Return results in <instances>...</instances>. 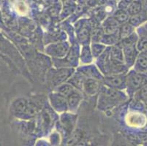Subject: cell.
<instances>
[{
	"label": "cell",
	"instance_id": "1",
	"mask_svg": "<svg viewBox=\"0 0 147 146\" xmlns=\"http://www.w3.org/2000/svg\"><path fill=\"white\" fill-rule=\"evenodd\" d=\"M0 53L10 59L15 64V66L18 69L19 73H22L24 77L30 81L32 80L24 59L20 50L18 49V47L13 44L10 40L7 38L6 36L4 35L1 32H0Z\"/></svg>",
	"mask_w": 147,
	"mask_h": 146
},
{
	"label": "cell",
	"instance_id": "2",
	"mask_svg": "<svg viewBox=\"0 0 147 146\" xmlns=\"http://www.w3.org/2000/svg\"><path fill=\"white\" fill-rule=\"evenodd\" d=\"M98 109L105 110L111 109L119 103L127 100V96L121 90L110 88L103 85L100 90Z\"/></svg>",
	"mask_w": 147,
	"mask_h": 146
},
{
	"label": "cell",
	"instance_id": "3",
	"mask_svg": "<svg viewBox=\"0 0 147 146\" xmlns=\"http://www.w3.org/2000/svg\"><path fill=\"white\" fill-rule=\"evenodd\" d=\"M138 39V34L134 32L127 37L122 39L118 42L119 45L122 49L125 64L129 69L133 67L139 53L138 50L136 47Z\"/></svg>",
	"mask_w": 147,
	"mask_h": 146
},
{
	"label": "cell",
	"instance_id": "4",
	"mask_svg": "<svg viewBox=\"0 0 147 146\" xmlns=\"http://www.w3.org/2000/svg\"><path fill=\"white\" fill-rule=\"evenodd\" d=\"M75 68L59 67L51 68L45 74V82L49 88L54 89L56 87L67 82L69 77L74 73Z\"/></svg>",
	"mask_w": 147,
	"mask_h": 146
},
{
	"label": "cell",
	"instance_id": "5",
	"mask_svg": "<svg viewBox=\"0 0 147 146\" xmlns=\"http://www.w3.org/2000/svg\"><path fill=\"white\" fill-rule=\"evenodd\" d=\"M146 84V72H139L133 69L126 74V90L130 97Z\"/></svg>",
	"mask_w": 147,
	"mask_h": 146
},
{
	"label": "cell",
	"instance_id": "6",
	"mask_svg": "<svg viewBox=\"0 0 147 146\" xmlns=\"http://www.w3.org/2000/svg\"><path fill=\"white\" fill-rule=\"evenodd\" d=\"M18 73L19 72L15 64L5 56L0 54V82L10 80Z\"/></svg>",
	"mask_w": 147,
	"mask_h": 146
},
{
	"label": "cell",
	"instance_id": "7",
	"mask_svg": "<svg viewBox=\"0 0 147 146\" xmlns=\"http://www.w3.org/2000/svg\"><path fill=\"white\" fill-rule=\"evenodd\" d=\"M70 48L69 42L59 41L55 43H51L45 48V53L54 59H62L67 56Z\"/></svg>",
	"mask_w": 147,
	"mask_h": 146
},
{
	"label": "cell",
	"instance_id": "8",
	"mask_svg": "<svg viewBox=\"0 0 147 146\" xmlns=\"http://www.w3.org/2000/svg\"><path fill=\"white\" fill-rule=\"evenodd\" d=\"M103 85L117 90L126 89V74L108 75L102 79Z\"/></svg>",
	"mask_w": 147,
	"mask_h": 146
},
{
	"label": "cell",
	"instance_id": "9",
	"mask_svg": "<svg viewBox=\"0 0 147 146\" xmlns=\"http://www.w3.org/2000/svg\"><path fill=\"white\" fill-rule=\"evenodd\" d=\"M49 99L52 108L58 112H64L68 110L67 97L54 91L49 94Z\"/></svg>",
	"mask_w": 147,
	"mask_h": 146
},
{
	"label": "cell",
	"instance_id": "10",
	"mask_svg": "<svg viewBox=\"0 0 147 146\" xmlns=\"http://www.w3.org/2000/svg\"><path fill=\"white\" fill-rule=\"evenodd\" d=\"M97 66L104 76L110 74V47H106L103 52L97 57Z\"/></svg>",
	"mask_w": 147,
	"mask_h": 146
},
{
	"label": "cell",
	"instance_id": "11",
	"mask_svg": "<svg viewBox=\"0 0 147 146\" xmlns=\"http://www.w3.org/2000/svg\"><path fill=\"white\" fill-rule=\"evenodd\" d=\"M102 81L93 78L86 77L84 80L82 87V92L87 96H92L99 93L101 88Z\"/></svg>",
	"mask_w": 147,
	"mask_h": 146
},
{
	"label": "cell",
	"instance_id": "12",
	"mask_svg": "<svg viewBox=\"0 0 147 146\" xmlns=\"http://www.w3.org/2000/svg\"><path fill=\"white\" fill-rule=\"evenodd\" d=\"M28 102L29 101L24 97H20L15 100L12 102L10 107L12 115L15 117L22 118L27 108Z\"/></svg>",
	"mask_w": 147,
	"mask_h": 146
},
{
	"label": "cell",
	"instance_id": "13",
	"mask_svg": "<svg viewBox=\"0 0 147 146\" xmlns=\"http://www.w3.org/2000/svg\"><path fill=\"white\" fill-rule=\"evenodd\" d=\"M76 71L81 72V74L84 75L85 77H88V78L96 79V80H101V81H102L104 77L103 75L100 71V69L95 65H93V64L80 67Z\"/></svg>",
	"mask_w": 147,
	"mask_h": 146
},
{
	"label": "cell",
	"instance_id": "14",
	"mask_svg": "<svg viewBox=\"0 0 147 146\" xmlns=\"http://www.w3.org/2000/svg\"><path fill=\"white\" fill-rule=\"evenodd\" d=\"M82 92L78 89H75L69 96L67 97L68 110L70 112H76L78 110L80 104L82 102Z\"/></svg>",
	"mask_w": 147,
	"mask_h": 146
},
{
	"label": "cell",
	"instance_id": "15",
	"mask_svg": "<svg viewBox=\"0 0 147 146\" xmlns=\"http://www.w3.org/2000/svg\"><path fill=\"white\" fill-rule=\"evenodd\" d=\"M110 59L111 64H125L122 49L118 42L110 47Z\"/></svg>",
	"mask_w": 147,
	"mask_h": 146
},
{
	"label": "cell",
	"instance_id": "16",
	"mask_svg": "<svg viewBox=\"0 0 147 146\" xmlns=\"http://www.w3.org/2000/svg\"><path fill=\"white\" fill-rule=\"evenodd\" d=\"M138 39L136 47L139 52H147V29L144 26H139L137 29Z\"/></svg>",
	"mask_w": 147,
	"mask_h": 146
},
{
	"label": "cell",
	"instance_id": "17",
	"mask_svg": "<svg viewBox=\"0 0 147 146\" xmlns=\"http://www.w3.org/2000/svg\"><path fill=\"white\" fill-rule=\"evenodd\" d=\"M120 24L117 22L113 16L107 18L102 23V30L104 34H113L119 32Z\"/></svg>",
	"mask_w": 147,
	"mask_h": 146
},
{
	"label": "cell",
	"instance_id": "18",
	"mask_svg": "<svg viewBox=\"0 0 147 146\" xmlns=\"http://www.w3.org/2000/svg\"><path fill=\"white\" fill-rule=\"evenodd\" d=\"M133 67L137 72H147V52H139Z\"/></svg>",
	"mask_w": 147,
	"mask_h": 146
},
{
	"label": "cell",
	"instance_id": "19",
	"mask_svg": "<svg viewBox=\"0 0 147 146\" xmlns=\"http://www.w3.org/2000/svg\"><path fill=\"white\" fill-rule=\"evenodd\" d=\"M86 78V77L84 75L81 74V72L76 71V72H74V73L69 77V79L67 80V82L71 84L75 88L82 92L83 84H84V80Z\"/></svg>",
	"mask_w": 147,
	"mask_h": 146
},
{
	"label": "cell",
	"instance_id": "20",
	"mask_svg": "<svg viewBox=\"0 0 147 146\" xmlns=\"http://www.w3.org/2000/svg\"><path fill=\"white\" fill-rule=\"evenodd\" d=\"M147 21V12L146 11H141V13L138 14L130 15L129 18L128 22L133 26L136 27H139L140 26L145 24Z\"/></svg>",
	"mask_w": 147,
	"mask_h": 146
},
{
	"label": "cell",
	"instance_id": "21",
	"mask_svg": "<svg viewBox=\"0 0 147 146\" xmlns=\"http://www.w3.org/2000/svg\"><path fill=\"white\" fill-rule=\"evenodd\" d=\"M135 32V27L129 22L121 24L119 28V40L126 38Z\"/></svg>",
	"mask_w": 147,
	"mask_h": 146
},
{
	"label": "cell",
	"instance_id": "22",
	"mask_svg": "<svg viewBox=\"0 0 147 146\" xmlns=\"http://www.w3.org/2000/svg\"><path fill=\"white\" fill-rule=\"evenodd\" d=\"M91 38V33L89 29L85 26L80 28L78 31V40L80 43L83 45H89V40Z\"/></svg>",
	"mask_w": 147,
	"mask_h": 146
},
{
	"label": "cell",
	"instance_id": "23",
	"mask_svg": "<svg viewBox=\"0 0 147 146\" xmlns=\"http://www.w3.org/2000/svg\"><path fill=\"white\" fill-rule=\"evenodd\" d=\"M115 20L121 25L122 24L128 22L129 18V15L128 14L127 10H124V9H119L117 8V10H115L113 13V15Z\"/></svg>",
	"mask_w": 147,
	"mask_h": 146
},
{
	"label": "cell",
	"instance_id": "24",
	"mask_svg": "<svg viewBox=\"0 0 147 146\" xmlns=\"http://www.w3.org/2000/svg\"><path fill=\"white\" fill-rule=\"evenodd\" d=\"M119 41V32L113 33V34H104L100 40V42L105 45H116Z\"/></svg>",
	"mask_w": 147,
	"mask_h": 146
},
{
	"label": "cell",
	"instance_id": "25",
	"mask_svg": "<svg viewBox=\"0 0 147 146\" xmlns=\"http://www.w3.org/2000/svg\"><path fill=\"white\" fill-rule=\"evenodd\" d=\"M143 10H143L142 3H141V0H132L127 8V11L129 16L138 14Z\"/></svg>",
	"mask_w": 147,
	"mask_h": 146
},
{
	"label": "cell",
	"instance_id": "26",
	"mask_svg": "<svg viewBox=\"0 0 147 146\" xmlns=\"http://www.w3.org/2000/svg\"><path fill=\"white\" fill-rule=\"evenodd\" d=\"M75 89H76V88H75L71 84H69L67 82H65L64 83L61 84V85H58L57 87H56L53 89V91L58 92L59 94H61L62 96H65V97H67Z\"/></svg>",
	"mask_w": 147,
	"mask_h": 146
},
{
	"label": "cell",
	"instance_id": "27",
	"mask_svg": "<svg viewBox=\"0 0 147 146\" xmlns=\"http://www.w3.org/2000/svg\"><path fill=\"white\" fill-rule=\"evenodd\" d=\"M93 56H92L91 48L87 45H83V48L81 50V55H80V59H81V63L83 64H90L93 59Z\"/></svg>",
	"mask_w": 147,
	"mask_h": 146
},
{
	"label": "cell",
	"instance_id": "28",
	"mask_svg": "<svg viewBox=\"0 0 147 146\" xmlns=\"http://www.w3.org/2000/svg\"><path fill=\"white\" fill-rule=\"evenodd\" d=\"M133 96L135 100L142 103L144 108L147 110V84L136 92Z\"/></svg>",
	"mask_w": 147,
	"mask_h": 146
},
{
	"label": "cell",
	"instance_id": "29",
	"mask_svg": "<svg viewBox=\"0 0 147 146\" xmlns=\"http://www.w3.org/2000/svg\"><path fill=\"white\" fill-rule=\"evenodd\" d=\"M74 116L73 115H69V113H63L61 116V124L67 131H71L72 128L74 126V121L76 118H73Z\"/></svg>",
	"mask_w": 147,
	"mask_h": 146
},
{
	"label": "cell",
	"instance_id": "30",
	"mask_svg": "<svg viewBox=\"0 0 147 146\" xmlns=\"http://www.w3.org/2000/svg\"><path fill=\"white\" fill-rule=\"evenodd\" d=\"M91 51L94 58H97L106 48V45L101 42H92L91 45Z\"/></svg>",
	"mask_w": 147,
	"mask_h": 146
},
{
	"label": "cell",
	"instance_id": "31",
	"mask_svg": "<svg viewBox=\"0 0 147 146\" xmlns=\"http://www.w3.org/2000/svg\"><path fill=\"white\" fill-rule=\"evenodd\" d=\"M103 35L104 32L102 29H94V31L92 32L91 38L92 39L93 42H100Z\"/></svg>",
	"mask_w": 147,
	"mask_h": 146
},
{
	"label": "cell",
	"instance_id": "32",
	"mask_svg": "<svg viewBox=\"0 0 147 146\" xmlns=\"http://www.w3.org/2000/svg\"><path fill=\"white\" fill-rule=\"evenodd\" d=\"M141 2L142 3L143 10L147 12V0H141Z\"/></svg>",
	"mask_w": 147,
	"mask_h": 146
},
{
	"label": "cell",
	"instance_id": "33",
	"mask_svg": "<svg viewBox=\"0 0 147 146\" xmlns=\"http://www.w3.org/2000/svg\"><path fill=\"white\" fill-rule=\"evenodd\" d=\"M4 26H5V25H4L3 24V21H2V15H1V12H0V28L4 29Z\"/></svg>",
	"mask_w": 147,
	"mask_h": 146
},
{
	"label": "cell",
	"instance_id": "34",
	"mask_svg": "<svg viewBox=\"0 0 147 146\" xmlns=\"http://www.w3.org/2000/svg\"><path fill=\"white\" fill-rule=\"evenodd\" d=\"M143 25H144V26H145V27L146 28V29H147V21H146V22L145 23V24H143Z\"/></svg>",
	"mask_w": 147,
	"mask_h": 146
},
{
	"label": "cell",
	"instance_id": "35",
	"mask_svg": "<svg viewBox=\"0 0 147 146\" xmlns=\"http://www.w3.org/2000/svg\"><path fill=\"white\" fill-rule=\"evenodd\" d=\"M146 73H147V72H146Z\"/></svg>",
	"mask_w": 147,
	"mask_h": 146
}]
</instances>
